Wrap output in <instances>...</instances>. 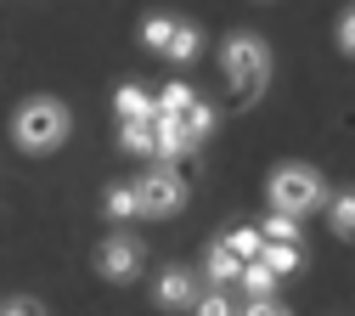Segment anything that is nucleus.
Returning <instances> with one entry per match:
<instances>
[{
	"label": "nucleus",
	"mask_w": 355,
	"mask_h": 316,
	"mask_svg": "<svg viewBox=\"0 0 355 316\" xmlns=\"http://www.w3.org/2000/svg\"><path fill=\"white\" fill-rule=\"evenodd\" d=\"M220 68H226L237 97H259L265 79H271V45H265L259 34H226V45H220Z\"/></svg>",
	"instance_id": "7ed1b4c3"
},
{
	"label": "nucleus",
	"mask_w": 355,
	"mask_h": 316,
	"mask_svg": "<svg viewBox=\"0 0 355 316\" xmlns=\"http://www.w3.org/2000/svg\"><path fill=\"white\" fill-rule=\"evenodd\" d=\"M192 316H237V299L226 288H198V299L187 305Z\"/></svg>",
	"instance_id": "f3484780"
},
{
	"label": "nucleus",
	"mask_w": 355,
	"mask_h": 316,
	"mask_svg": "<svg viewBox=\"0 0 355 316\" xmlns=\"http://www.w3.org/2000/svg\"><path fill=\"white\" fill-rule=\"evenodd\" d=\"M102 209H107V220H119V226L141 220V203H136V181H113V187L102 192Z\"/></svg>",
	"instance_id": "1a4fd4ad"
},
{
	"label": "nucleus",
	"mask_w": 355,
	"mask_h": 316,
	"mask_svg": "<svg viewBox=\"0 0 355 316\" xmlns=\"http://www.w3.org/2000/svg\"><path fill=\"white\" fill-rule=\"evenodd\" d=\"M113 113H119V124L153 119V90H147V85H119V90H113Z\"/></svg>",
	"instance_id": "9d476101"
},
{
	"label": "nucleus",
	"mask_w": 355,
	"mask_h": 316,
	"mask_svg": "<svg viewBox=\"0 0 355 316\" xmlns=\"http://www.w3.org/2000/svg\"><path fill=\"white\" fill-rule=\"evenodd\" d=\"M237 316H293V310H288V305H282L277 294H265V299H248V305H243Z\"/></svg>",
	"instance_id": "412c9836"
},
{
	"label": "nucleus",
	"mask_w": 355,
	"mask_h": 316,
	"mask_svg": "<svg viewBox=\"0 0 355 316\" xmlns=\"http://www.w3.org/2000/svg\"><path fill=\"white\" fill-rule=\"evenodd\" d=\"M299 260H304V249H299V243H265V249H259V265H265V271H277V277L299 271Z\"/></svg>",
	"instance_id": "ddd939ff"
},
{
	"label": "nucleus",
	"mask_w": 355,
	"mask_h": 316,
	"mask_svg": "<svg viewBox=\"0 0 355 316\" xmlns=\"http://www.w3.org/2000/svg\"><path fill=\"white\" fill-rule=\"evenodd\" d=\"M327 226H333V238L355 243V192H338V198L327 203Z\"/></svg>",
	"instance_id": "dca6fc26"
},
{
	"label": "nucleus",
	"mask_w": 355,
	"mask_h": 316,
	"mask_svg": "<svg viewBox=\"0 0 355 316\" xmlns=\"http://www.w3.org/2000/svg\"><path fill=\"white\" fill-rule=\"evenodd\" d=\"M265 192H271V209L277 215H310V209H322L327 203V181L322 169H310V164H277L271 181H265Z\"/></svg>",
	"instance_id": "f03ea898"
},
{
	"label": "nucleus",
	"mask_w": 355,
	"mask_h": 316,
	"mask_svg": "<svg viewBox=\"0 0 355 316\" xmlns=\"http://www.w3.org/2000/svg\"><path fill=\"white\" fill-rule=\"evenodd\" d=\"M68 130H73V113L57 102V97H28L17 113H12V142L34 158H46L68 142Z\"/></svg>",
	"instance_id": "f257e3e1"
},
{
	"label": "nucleus",
	"mask_w": 355,
	"mask_h": 316,
	"mask_svg": "<svg viewBox=\"0 0 355 316\" xmlns=\"http://www.w3.org/2000/svg\"><path fill=\"white\" fill-rule=\"evenodd\" d=\"M136 203H141V215H153V220L181 215V209H187V175L175 169V164L147 169V175L136 181Z\"/></svg>",
	"instance_id": "20e7f679"
},
{
	"label": "nucleus",
	"mask_w": 355,
	"mask_h": 316,
	"mask_svg": "<svg viewBox=\"0 0 355 316\" xmlns=\"http://www.w3.org/2000/svg\"><path fill=\"white\" fill-rule=\"evenodd\" d=\"M277 283H282V277H277V271H265L259 260H248V265L237 271V288H243L248 299H265V294H277Z\"/></svg>",
	"instance_id": "f8f14e48"
},
{
	"label": "nucleus",
	"mask_w": 355,
	"mask_h": 316,
	"mask_svg": "<svg viewBox=\"0 0 355 316\" xmlns=\"http://www.w3.org/2000/svg\"><path fill=\"white\" fill-rule=\"evenodd\" d=\"M198 51H203L198 23H175V34H169V45H164V57H169V63H192Z\"/></svg>",
	"instance_id": "9b49d317"
},
{
	"label": "nucleus",
	"mask_w": 355,
	"mask_h": 316,
	"mask_svg": "<svg viewBox=\"0 0 355 316\" xmlns=\"http://www.w3.org/2000/svg\"><path fill=\"white\" fill-rule=\"evenodd\" d=\"M119 147L136 153V158H153V119H130V124H119Z\"/></svg>",
	"instance_id": "2eb2a0df"
},
{
	"label": "nucleus",
	"mask_w": 355,
	"mask_h": 316,
	"mask_svg": "<svg viewBox=\"0 0 355 316\" xmlns=\"http://www.w3.org/2000/svg\"><path fill=\"white\" fill-rule=\"evenodd\" d=\"M169 34H175V17H147V23H141V45H147V51H158V57H164Z\"/></svg>",
	"instance_id": "aec40b11"
},
{
	"label": "nucleus",
	"mask_w": 355,
	"mask_h": 316,
	"mask_svg": "<svg viewBox=\"0 0 355 316\" xmlns=\"http://www.w3.org/2000/svg\"><path fill=\"white\" fill-rule=\"evenodd\" d=\"M0 316H46V305H40L34 294H17V299H6V305H0Z\"/></svg>",
	"instance_id": "4be33fe9"
},
{
	"label": "nucleus",
	"mask_w": 355,
	"mask_h": 316,
	"mask_svg": "<svg viewBox=\"0 0 355 316\" xmlns=\"http://www.w3.org/2000/svg\"><path fill=\"white\" fill-rule=\"evenodd\" d=\"M220 243H226V249H232V254H237L243 265H248V260H259V249H265V238L254 232V226H232V232L220 238Z\"/></svg>",
	"instance_id": "6ab92c4d"
},
{
	"label": "nucleus",
	"mask_w": 355,
	"mask_h": 316,
	"mask_svg": "<svg viewBox=\"0 0 355 316\" xmlns=\"http://www.w3.org/2000/svg\"><path fill=\"white\" fill-rule=\"evenodd\" d=\"M153 299H158L164 310H187V305L198 299V271H187V265H169L164 277H158V288H153Z\"/></svg>",
	"instance_id": "423d86ee"
},
{
	"label": "nucleus",
	"mask_w": 355,
	"mask_h": 316,
	"mask_svg": "<svg viewBox=\"0 0 355 316\" xmlns=\"http://www.w3.org/2000/svg\"><path fill=\"white\" fill-rule=\"evenodd\" d=\"M254 232H259L265 243H299V220H293V215H277V209H271V215H265V220L254 226Z\"/></svg>",
	"instance_id": "a211bd4d"
},
{
	"label": "nucleus",
	"mask_w": 355,
	"mask_h": 316,
	"mask_svg": "<svg viewBox=\"0 0 355 316\" xmlns=\"http://www.w3.org/2000/svg\"><path fill=\"white\" fill-rule=\"evenodd\" d=\"M169 124H175V130H181V142H187V147H192V153H198V147H203V135H209V130H214V108H209V102H198V97H192V108H187V113H181V119H169Z\"/></svg>",
	"instance_id": "6e6552de"
},
{
	"label": "nucleus",
	"mask_w": 355,
	"mask_h": 316,
	"mask_svg": "<svg viewBox=\"0 0 355 316\" xmlns=\"http://www.w3.org/2000/svg\"><path fill=\"white\" fill-rule=\"evenodd\" d=\"M237 271H243V260H237V254H232L226 243H220V238H214V243L203 249V277H209L214 288H226V283H237Z\"/></svg>",
	"instance_id": "0eeeda50"
},
{
	"label": "nucleus",
	"mask_w": 355,
	"mask_h": 316,
	"mask_svg": "<svg viewBox=\"0 0 355 316\" xmlns=\"http://www.w3.org/2000/svg\"><path fill=\"white\" fill-rule=\"evenodd\" d=\"M338 51H344V57H355V6L338 17Z\"/></svg>",
	"instance_id": "5701e85b"
},
{
	"label": "nucleus",
	"mask_w": 355,
	"mask_h": 316,
	"mask_svg": "<svg viewBox=\"0 0 355 316\" xmlns=\"http://www.w3.org/2000/svg\"><path fill=\"white\" fill-rule=\"evenodd\" d=\"M141 265H147V254H141V243L130 238V232H113V238L96 249V271H102L107 283H136Z\"/></svg>",
	"instance_id": "39448f33"
},
{
	"label": "nucleus",
	"mask_w": 355,
	"mask_h": 316,
	"mask_svg": "<svg viewBox=\"0 0 355 316\" xmlns=\"http://www.w3.org/2000/svg\"><path fill=\"white\" fill-rule=\"evenodd\" d=\"M192 108V85H164L153 97V119H181Z\"/></svg>",
	"instance_id": "4468645a"
}]
</instances>
